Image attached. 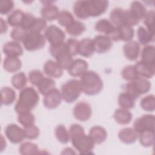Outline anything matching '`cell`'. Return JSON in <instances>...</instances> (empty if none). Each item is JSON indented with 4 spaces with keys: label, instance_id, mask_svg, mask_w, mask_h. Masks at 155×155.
Wrapping results in <instances>:
<instances>
[{
    "label": "cell",
    "instance_id": "cell-32",
    "mask_svg": "<svg viewBox=\"0 0 155 155\" xmlns=\"http://www.w3.org/2000/svg\"><path fill=\"white\" fill-rule=\"evenodd\" d=\"M36 87L39 92L45 96L55 88V82L51 78L44 77Z\"/></svg>",
    "mask_w": 155,
    "mask_h": 155
},
{
    "label": "cell",
    "instance_id": "cell-20",
    "mask_svg": "<svg viewBox=\"0 0 155 155\" xmlns=\"http://www.w3.org/2000/svg\"><path fill=\"white\" fill-rule=\"evenodd\" d=\"M153 45H145L142 51L140 61L144 64L154 67L155 63V49Z\"/></svg>",
    "mask_w": 155,
    "mask_h": 155
},
{
    "label": "cell",
    "instance_id": "cell-10",
    "mask_svg": "<svg viewBox=\"0 0 155 155\" xmlns=\"http://www.w3.org/2000/svg\"><path fill=\"white\" fill-rule=\"evenodd\" d=\"M133 127L137 135L138 134L144 131H154V116L153 114L142 115L134 121Z\"/></svg>",
    "mask_w": 155,
    "mask_h": 155
},
{
    "label": "cell",
    "instance_id": "cell-48",
    "mask_svg": "<svg viewBox=\"0 0 155 155\" xmlns=\"http://www.w3.org/2000/svg\"><path fill=\"white\" fill-rule=\"evenodd\" d=\"M27 31L22 29L21 27L14 28L10 33V36L13 40V41L17 42H22L23 39L26 35Z\"/></svg>",
    "mask_w": 155,
    "mask_h": 155
},
{
    "label": "cell",
    "instance_id": "cell-41",
    "mask_svg": "<svg viewBox=\"0 0 155 155\" xmlns=\"http://www.w3.org/2000/svg\"><path fill=\"white\" fill-rule=\"evenodd\" d=\"M57 19L58 23L65 28L68 27L74 21L73 15L67 10H62L59 12Z\"/></svg>",
    "mask_w": 155,
    "mask_h": 155
},
{
    "label": "cell",
    "instance_id": "cell-31",
    "mask_svg": "<svg viewBox=\"0 0 155 155\" xmlns=\"http://www.w3.org/2000/svg\"><path fill=\"white\" fill-rule=\"evenodd\" d=\"M136 99L126 91L120 93L118 96V104L122 108L130 109L135 105Z\"/></svg>",
    "mask_w": 155,
    "mask_h": 155
},
{
    "label": "cell",
    "instance_id": "cell-33",
    "mask_svg": "<svg viewBox=\"0 0 155 155\" xmlns=\"http://www.w3.org/2000/svg\"><path fill=\"white\" fill-rule=\"evenodd\" d=\"M24 15L21 10L16 9L10 13L7 17V23L13 27H20Z\"/></svg>",
    "mask_w": 155,
    "mask_h": 155
},
{
    "label": "cell",
    "instance_id": "cell-47",
    "mask_svg": "<svg viewBox=\"0 0 155 155\" xmlns=\"http://www.w3.org/2000/svg\"><path fill=\"white\" fill-rule=\"evenodd\" d=\"M35 19L36 18L32 15L29 13H24L20 27L27 31H30L33 27Z\"/></svg>",
    "mask_w": 155,
    "mask_h": 155
},
{
    "label": "cell",
    "instance_id": "cell-42",
    "mask_svg": "<svg viewBox=\"0 0 155 155\" xmlns=\"http://www.w3.org/2000/svg\"><path fill=\"white\" fill-rule=\"evenodd\" d=\"M140 105L146 111H153L155 109V97L153 94L146 96L142 98Z\"/></svg>",
    "mask_w": 155,
    "mask_h": 155
},
{
    "label": "cell",
    "instance_id": "cell-13",
    "mask_svg": "<svg viewBox=\"0 0 155 155\" xmlns=\"http://www.w3.org/2000/svg\"><path fill=\"white\" fill-rule=\"evenodd\" d=\"M92 110L90 105L85 102L80 101L77 103L73 108V116L78 120L85 122L91 116Z\"/></svg>",
    "mask_w": 155,
    "mask_h": 155
},
{
    "label": "cell",
    "instance_id": "cell-37",
    "mask_svg": "<svg viewBox=\"0 0 155 155\" xmlns=\"http://www.w3.org/2000/svg\"><path fill=\"white\" fill-rule=\"evenodd\" d=\"M117 28L119 30L120 40L127 42L132 40L134 33L133 27L130 25H122Z\"/></svg>",
    "mask_w": 155,
    "mask_h": 155
},
{
    "label": "cell",
    "instance_id": "cell-49",
    "mask_svg": "<svg viewBox=\"0 0 155 155\" xmlns=\"http://www.w3.org/2000/svg\"><path fill=\"white\" fill-rule=\"evenodd\" d=\"M25 137L30 140L36 139L39 136V129L35 125L24 127Z\"/></svg>",
    "mask_w": 155,
    "mask_h": 155
},
{
    "label": "cell",
    "instance_id": "cell-1",
    "mask_svg": "<svg viewBox=\"0 0 155 155\" xmlns=\"http://www.w3.org/2000/svg\"><path fill=\"white\" fill-rule=\"evenodd\" d=\"M108 7V1L105 0L78 1L73 5V11L78 18L85 19L101 16L106 12Z\"/></svg>",
    "mask_w": 155,
    "mask_h": 155
},
{
    "label": "cell",
    "instance_id": "cell-4",
    "mask_svg": "<svg viewBox=\"0 0 155 155\" xmlns=\"http://www.w3.org/2000/svg\"><path fill=\"white\" fill-rule=\"evenodd\" d=\"M82 91L85 94L93 96L98 94L103 88V82L99 75L93 71H87L80 79Z\"/></svg>",
    "mask_w": 155,
    "mask_h": 155
},
{
    "label": "cell",
    "instance_id": "cell-44",
    "mask_svg": "<svg viewBox=\"0 0 155 155\" xmlns=\"http://www.w3.org/2000/svg\"><path fill=\"white\" fill-rule=\"evenodd\" d=\"M49 51L50 54L54 58H56L63 53L68 52L69 53L65 42H63L54 45H50Z\"/></svg>",
    "mask_w": 155,
    "mask_h": 155
},
{
    "label": "cell",
    "instance_id": "cell-11",
    "mask_svg": "<svg viewBox=\"0 0 155 155\" xmlns=\"http://www.w3.org/2000/svg\"><path fill=\"white\" fill-rule=\"evenodd\" d=\"M5 134L7 139L12 143H21L26 138L24 128H21L14 124H9L5 127Z\"/></svg>",
    "mask_w": 155,
    "mask_h": 155
},
{
    "label": "cell",
    "instance_id": "cell-36",
    "mask_svg": "<svg viewBox=\"0 0 155 155\" xmlns=\"http://www.w3.org/2000/svg\"><path fill=\"white\" fill-rule=\"evenodd\" d=\"M54 134L57 140L61 143L66 144L70 140L69 131L64 125H58L56 127Z\"/></svg>",
    "mask_w": 155,
    "mask_h": 155
},
{
    "label": "cell",
    "instance_id": "cell-5",
    "mask_svg": "<svg viewBox=\"0 0 155 155\" xmlns=\"http://www.w3.org/2000/svg\"><path fill=\"white\" fill-rule=\"evenodd\" d=\"M110 18L111 22L116 27L122 25L134 26L137 25L139 21L130 12L121 8H115L110 13Z\"/></svg>",
    "mask_w": 155,
    "mask_h": 155
},
{
    "label": "cell",
    "instance_id": "cell-12",
    "mask_svg": "<svg viewBox=\"0 0 155 155\" xmlns=\"http://www.w3.org/2000/svg\"><path fill=\"white\" fill-rule=\"evenodd\" d=\"M44 36L50 43V45L63 42L65 39V33L60 28L54 25H51L46 28Z\"/></svg>",
    "mask_w": 155,
    "mask_h": 155
},
{
    "label": "cell",
    "instance_id": "cell-27",
    "mask_svg": "<svg viewBox=\"0 0 155 155\" xmlns=\"http://www.w3.org/2000/svg\"><path fill=\"white\" fill-rule=\"evenodd\" d=\"M21 67L22 62L16 57L7 56L3 62V67L4 70L9 73L16 72L21 69Z\"/></svg>",
    "mask_w": 155,
    "mask_h": 155
},
{
    "label": "cell",
    "instance_id": "cell-30",
    "mask_svg": "<svg viewBox=\"0 0 155 155\" xmlns=\"http://www.w3.org/2000/svg\"><path fill=\"white\" fill-rule=\"evenodd\" d=\"M1 105H11L16 99V92L13 88L9 87H2L1 90Z\"/></svg>",
    "mask_w": 155,
    "mask_h": 155
},
{
    "label": "cell",
    "instance_id": "cell-15",
    "mask_svg": "<svg viewBox=\"0 0 155 155\" xmlns=\"http://www.w3.org/2000/svg\"><path fill=\"white\" fill-rule=\"evenodd\" d=\"M94 51L98 53H104L109 51L113 45L112 41L104 35H97L93 39Z\"/></svg>",
    "mask_w": 155,
    "mask_h": 155
},
{
    "label": "cell",
    "instance_id": "cell-34",
    "mask_svg": "<svg viewBox=\"0 0 155 155\" xmlns=\"http://www.w3.org/2000/svg\"><path fill=\"white\" fill-rule=\"evenodd\" d=\"M140 143L144 147H150L154 143V131H147L138 134Z\"/></svg>",
    "mask_w": 155,
    "mask_h": 155
},
{
    "label": "cell",
    "instance_id": "cell-6",
    "mask_svg": "<svg viewBox=\"0 0 155 155\" xmlns=\"http://www.w3.org/2000/svg\"><path fill=\"white\" fill-rule=\"evenodd\" d=\"M82 92L80 81L77 79H71L61 86V94L62 99L67 103L76 101L80 96Z\"/></svg>",
    "mask_w": 155,
    "mask_h": 155
},
{
    "label": "cell",
    "instance_id": "cell-54",
    "mask_svg": "<svg viewBox=\"0 0 155 155\" xmlns=\"http://www.w3.org/2000/svg\"><path fill=\"white\" fill-rule=\"evenodd\" d=\"M7 30V22L2 18H1V33L3 34L4 33H5Z\"/></svg>",
    "mask_w": 155,
    "mask_h": 155
},
{
    "label": "cell",
    "instance_id": "cell-2",
    "mask_svg": "<svg viewBox=\"0 0 155 155\" xmlns=\"http://www.w3.org/2000/svg\"><path fill=\"white\" fill-rule=\"evenodd\" d=\"M69 134L73 147L81 154L91 153L95 143L89 135L85 134L84 128L78 124L71 125Z\"/></svg>",
    "mask_w": 155,
    "mask_h": 155
},
{
    "label": "cell",
    "instance_id": "cell-53",
    "mask_svg": "<svg viewBox=\"0 0 155 155\" xmlns=\"http://www.w3.org/2000/svg\"><path fill=\"white\" fill-rule=\"evenodd\" d=\"M14 7V2L12 1L3 0L0 2V13L1 15H6L10 12Z\"/></svg>",
    "mask_w": 155,
    "mask_h": 155
},
{
    "label": "cell",
    "instance_id": "cell-45",
    "mask_svg": "<svg viewBox=\"0 0 155 155\" xmlns=\"http://www.w3.org/2000/svg\"><path fill=\"white\" fill-rule=\"evenodd\" d=\"M121 76L124 79L129 81H131L139 78L134 65H127L121 71Z\"/></svg>",
    "mask_w": 155,
    "mask_h": 155
},
{
    "label": "cell",
    "instance_id": "cell-46",
    "mask_svg": "<svg viewBox=\"0 0 155 155\" xmlns=\"http://www.w3.org/2000/svg\"><path fill=\"white\" fill-rule=\"evenodd\" d=\"M154 11L150 10L148 12L145 16L143 23L146 28L151 33L154 34Z\"/></svg>",
    "mask_w": 155,
    "mask_h": 155
},
{
    "label": "cell",
    "instance_id": "cell-25",
    "mask_svg": "<svg viewBox=\"0 0 155 155\" xmlns=\"http://www.w3.org/2000/svg\"><path fill=\"white\" fill-rule=\"evenodd\" d=\"M89 136L95 143L101 144L105 142L107 137V133L104 128L101 126H94L91 128Z\"/></svg>",
    "mask_w": 155,
    "mask_h": 155
},
{
    "label": "cell",
    "instance_id": "cell-21",
    "mask_svg": "<svg viewBox=\"0 0 155 155\" xmlns=\"http://www.w3.org/2000/svg\"><path fill=\"white\" fill-rule=\"evenodd\" d=\"M3 52L7 56L18 58L22 54L23 50L19 42L9 41L4 45Z\"/></svg>",
    "mask_w": 155,
    "mask_h": 155
},
{
    "label": "cell",
    "instance_id": "cell-18",
    "mask_svg": "<svg viewBox=\"0 0 155 155\" xmlns=\"http://www.w3.org/2000/svg\"><path fill=\"white\" fill-rule=\"evenodd\" d=\"M88 63L84 59H77L73 60V63L68 69V73L73 77L81 76L88 70Z\"/></svg>",
    "mask_w": 155,
    "mask_h": 155
},
{
    "label": "cell",
    "instance_id": "cell-52",
    "mask_svg": "<svg viewBox=\"0 0 155 155\" xmlns=\"http://www.w3.org/2000/svg\"><path fill=\"white\" fill-rule=\"evenodd\" d=\"M46 26L47 22L45 19H44L42 18H36L33 27L30 31L41 33V31L46 28Z\"/></svg>",
    "mask_w": 155,
    "mask_h": 155
},
{
    "label": "cell",
    "instance_id": "cell-40",
    "mask_svg": "<svg viewBox=\"0 0 155 155\" xmlns=\"http://www.w3.org/2000/svg\"><path fill=\"white\" fill-rule=\"evenodd\" d=\"M72 57L73 56L70 53L68 52H65L59 55L55 59L56 60V62L62 69L68 70L73 62Z\"/></svg>",
    "mask_w": 155,
    "mask_h": 155
},
{
    "label": "cell",
    "instance_id": "cell-43",
    "mask_svg": "<svg viewBox=\"0 0 155 155\" xmlns=\"http://www.w3.org/2000/svg\"><path fill=\"white\" fill-rule=\"evenodd\" d=\"M18 121L24 127L34 125L35 121V116L31 112H26L18 114Z\"/></svg>",
    "mask_w": 155,
    "mask_h": 155
},
{
    "label": "cell",
    "instance_id": "cell-14",
    "mask_svg": "<svg viewBox=\"0 0 155 155\" xmlns=\"http://www.w3.org/2000/svg\"><path fill=\"white\" fill-rule=\"evenodd\" d=\"M62 99L61 92L59 90L54 88L44 96L43 104L47 109L53 110L59 107L61 103Z\"/></svg>",
    "mask_w": 155,
    "mask_h": 155
},
{
    "label": "cell",
    "instance_id": "cell-8",
    "mask_svg": "<svg viewBox=\"0 0 155 155\" xmlns=\"http://www.w3.org/2000/svg\"><path fill=\"white\" fill-rule=\"evenodd\" d=\"M22 44L25 50L28 51H36L43 48L45 45V38L41 33L27 31Z\"/></svg>",
    "mask_w": 155,
    "mask_h": 155
},
{
    "label": "cell",
    "instance_id": "cell-16",
    "mask_svg": "<svg viewBox=\"0 0 155 155\" xmlns=\"http://www.w3.org/2000/svg\"><path fill=\"white\" fill-rule=\"evenodd\" d=\"M44 5L41 10V14L45 21H51L57 19L59 14V8L57 6L52 4V1H44Z\"/></svg>",
    "mask_w": 155,
    "mask_h": 155
},
{
    "label": "cell",
    "instance_id": "cell-22",
    "mask_svg": "<svg viewBox=\"0 0 155 155\" xmlns=\"http://www.w3.org/2000/svg\"><path fill=\"white\" fill-rule=\"evenodd\" d=\"M94 52L93 40L90 38H84L79 41L78 54L85 58H89Z\"/></svg>",
    "mask_w": 155,
    "mask_h": 155
},
{
    "label": "cell",
    "instance_id": "cell-55",
    "mask_svg": "<svg viewBox=\"0 0 155 155\" xmlns=\"http://www.w3.org/2000/svg\"><path fill=\"white\" fill-rule=\"evenodd\" d=\"M5 147H6L5 140H4V138L1 135V151H2L4 149V148H5Z\"/></svg>",
    "mask_w": 155,
    "mask_h": 155
},
{
    "label": "cell",
    "instance_id": "cell-26",
    "mask_svg": "<svg viewBox=\"0 0 155 155\" xmlns=\"http://www.w3.org/2000/svg\"><path fill=\"white\" fill-rule=\"evenodd\" d=\"M134 68L139 77L149 79L152 78L154 75L155 68L149 67L142 63L140 61L134 65Z\"/></svg>",
    "mask_w": 155,
    "mask_h": 155
},
{
    "label": "cell",
    "instance_id": "cell-23",
    "mask_svg": "<svg viewBox=\"0 0 155 155\" xmlns=\"http://www.w3.org/2000/svg\"><path fill=\"white\" fill-rule=\"evenodd\" d=\"M119 140L126 144H131L136 141L138 135L134 128L127 127L120 130L118 133Z\"/></svg>",
    "mask_w": 155,
    "mask_h": 155
},
{
    "label": "cell",
    "instance_id": "cell-51",
    "mask_svg": "<svg viewBox=\"0 0 155 155\" xmlns=\"http://www.w3.org/2000/svg\"><path fill=\"white\" fill-rule=\"evenodd\" d=\"M66 45L69 53L74 56L78 54L79 41L74 38H69L66 42Z\"/></svg>",
    "mask_w": 155,
    "mask_h": 155
},
{
    "label": "cell",
    "instance_id": "cell-24",
    "mask_svg": "<svg viewBox=\"0 0 155 155\" xmlns=\"http://www.w3.org/2000/svg\"><path fill=\"white\" fill-rule=\"evenodd\" d=\"M113 117L117 124L120 125H127L132 120L133 114L128 109L120 108L115 110Z\"/></svg>",
    "mask_w": 155,
    "mask_h": 155
},
{
    "label": "cell",
    "instance_id": "cell-39",
    "mask_svg": "<svg viewBox=\"0 0 155 155\" xmlns=\"http://www.w3.org/2000/svg\"><path fill=\"white\" fill-rule=\"evenodd\" d=\"M19 150L20 154L22 155H31L39 153V150L37 145L30 142H26L21 144Z\"/></svg>",
    "mask_w": 155,
    "mask_h": 155
},
{
    "label": "cell",
    "instance_id": "cell-7",
    "mask_svg": "<svg viewBox=\"0 0 155 155\" xmlns=\"http://www.w3.org/2000/svg\"><path fill=\"white\" fill-rule=\"evenodd\" d=\"M151 83L145 78L139 77L127 83L125 91L137 99L140 95L148 93L151 89Z\"/></svg>",
    "mask_w": 155,
    "mask_h": 155
},
{
    "label": "cell",
    "instance_id": "cell-3",
    "mask_svg": "<svg viewBox=\"0 0 155 155\" xmlns=\"http://www.w3.org/2000/svg\"><path fill=\"white\" fill-rule=\"evenodd\" d=\"M39 96L37 91L31 87L22 89L15 106V110L18 114L30 112L37 105Z\"/></svg>",
    "mask_w": 155,
    "mask_h": 155
},
{
    "label": "cell",
    "instance_id": "cell-38",
    "mask_svg": "<svg viewBox=\"0 0 155 155\" xmlns=\"http://www.w3.org/2000/svg\"><path fill=\"white\" fill-rule=\"evenodd\" d=\"M12 85L17 90H22L25 88L27 83V79L23 72H19L14 74L11 79Z\"/></svg>",
    "mask_w": 155,
    "mask_h": 155
},
{
    "label": "cell",
    "instance_id": "cell-28",
    "mask_svg": "<svg viewBox=\"0 0 155 155\" xmlns=\"http://www.w3.org/2000/svg\"><path fill=\"white\" fill-rule=\"evenodd\" d=\"M137 36L139 44L143 45H148L149 43L154 41V34L151 33L146 28L140 26L137 30Z\"/></svg>",
    "mask_w": 155,
    "mask_h": 155
},
{
    "label": "cell",
    "instance_id": "cell-50",
    "mask_svg": "<svg viewBox=\"0 0 155 155\" xmlns=\"http://www.w3.org/2000/svg\"><path fill=\"white\" fill-rule=\"evenodd\" d=\"M44 77L42 73L39 70H33L28 74L30 82L35 86H37Z\"/></svg>",
    "mask_w": 155,
    "mask_h": 155
},
{
    "label": "cell",
    "instance_id": "cell-19",
    "mask_svg": "<svg viewBox=\"0 0 155 155\" xmlns=\"http://www.w3.org/2000/svg\"><path fill=\"white\" fill-rule=\"evenodd\" d=\"M44 72L50 78H59L62 75L63 69L55 61L48 60L45 62L43 67Z\"/></svg>",
    "mask_w": 155,
    "mask_h": 155
},
{
    "label": "cell",
    "instance_id": "cell-29",
    "mask_svg": "<svg viewBox=\"0 0 155 155\" xmlns=\"http://www.w3.org/2000/svg\"><path fill=\"white\" fill-rule=\"evenodd\" d=\"M129 10L139 21L143 19L147 13V8L144 5L137 1L132 2Z\"/></svg>",
    "mask_w": 155,
    "mask_h": 155
},
{
    "label": "cell",
    "instance_id": "cell-35",
    "mask_svg": "<svg viewBox=\"0 0 155 155\" xmlns=\"http://www.w3.org/2000/svg\"><path fill=\"white\" fill-rule=\"evenodd\" d=\"M85 29L86 27L84 23L74 20L73 22L66 28V31L70 35L78 36L82 34Z\"/></svg>",
    "mask_w": 155,
    "mask_h": 155
},
{
    "label": "cell",
    "instance_id": "cell-17",
    "mask_svg": "<svg viewBox=\"0 0 155 155\" xmlns=\"http://www.w3.org/2000/svg\"><path fill=\"white\" fill-rule=\"evenodd\" d=\"M123 51L127 59L135 61L137 59L140 53V44L134 41L127 42L123 47Z\"/></svg>",
    "mask_w": 155,
    "mask_h": 155
},
{
    "label": "cell",
    "instance_id": "cell-9",
    "mask_svg": "<svg viewBox=\"0 0 155 155\" xmlns=\"http://www.w3.org/2000/svg\"><path fill=\"white\" fill-rule=\"evenodd\" d=\"M96 31L105 34L111 41H120L119 30L111 21L107 19H101L99 20L95 24Z\"/></svg>",
    "mask_w": 155,
    "mask_h": 155
}]
</instances>
